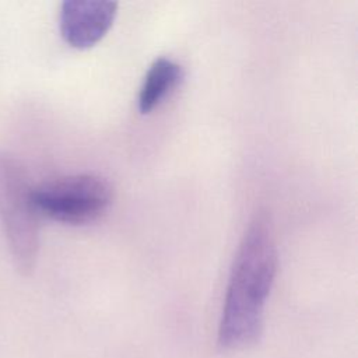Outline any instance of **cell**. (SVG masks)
I'll return each instance as SVG.
<instances>
[{
	"label": "cell",
	"mask_w": 358,
	"mask_h": 358,
	"mask_svg": "<svg viewBox=\"0 0 358 358\" xmlns=\"http://www.w3.org/2000/svg\"><path fill=\"white\" fill-rule=\"evenodd\" d=\"M0 222L15 268L28 275L39 252V213L22 164L0 151Z\"/></svg>",
	"instance_id": "cell-2"
},
{
	"label": "cell",
	"mask_w": 358,
	"mask_h": 358,
	"mask_svg": "<svg viewBox=\"0 0 358 358\" xmlns=\"http://www.w3.org/2000/svg\"><path fill=\"white\" fill-rule=\"evenodd\" d=\"M183 69L169 57H158L148 67L138 91V110L143 115L158 108L182 83Z\"/></svg>",
	"instance_id": "cell-5"
},
{
	"label": "cell",
	"mask_w": 358,
	"mask_h": 358,
	"mask_svg": "<svg viewBox=\"0 0 358 358\" xmlns=\"http://www.w3.org/2000/svg\"><path fill=\"white\" fill-rule=\"evenodd\" d=\"M116 14L115 1L66 0L59 11L60 34L76 49L91 48L108 34Z\"/></svg>",
	"instance_id": "cell-4"
},
{
	"label": "cell",
	"mask_w": 358,
	"mask_h": 358,
	"mask_svg": "<svg viewBox=\"0 0 358 358\" xmlns=\"http://www.w3.org/2000/svg\"><path fill=\"white\" fill-rule=\"evenodd\" d=\"M112 200L110 183L91 173L62 176L34 187L39 215L69 225L95 222L108 211Z\"/></svg>",
	"instance_id": "cell-3"
},
{
	"label": "cell",
	"mask_w": 358,
	"mask_h": 358,
	"mask_svg": "<svg viewBox=\"0 0 358 358\" xmlns=\"http://www.w3.org/2000/svg\"><path fill=\"white\" fill-rule=\"evenodd\" d=\"M278 268V252L268 215L259 211L249 222L234 257L218 326L221 351L256 344L263 333L264 306Z\"/></svg>",
	"instance_id": "cell-1"
}]
</instances>
